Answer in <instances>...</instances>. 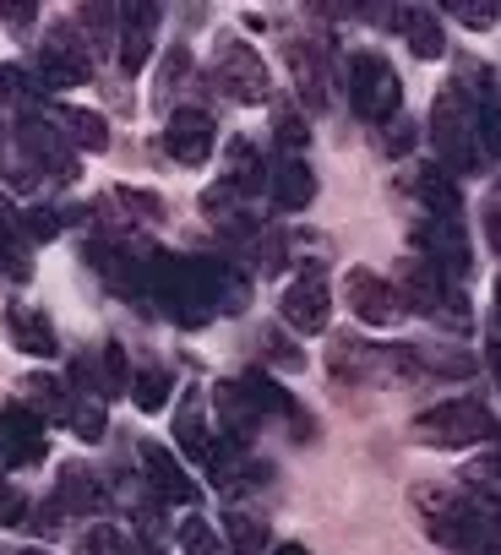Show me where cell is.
<instances>
[{"label":"cell","mask_w":501,"mask_h":555,"mask_svg":"<svg viewBox=\"0 0 501 555\" xmlns=\"http://www.w3.org/2000/svg\"><path fill=\"white\" fill-rule=\"evenodd\" d=\"M414 506L425 512V533L447 550H490L496 544V512L463 490H414Z\"/></svg>","instance_id":"cell-1"},{"label":"cell","mask_w":501,"mask_h":555,"mask_svg":"<svg viewBox=\"0 0 501 555\" xmlns=\"http://www.w3.org/2000/svg\"><path fill=\"white\" fill-rule=\"evenodd\" d=\"M431 142H436V158L447 164V175L479 169V120H474V104L458 88L436 93V104H431Z\"/></svg>","instance_id":"cell-2"},{"label":"cell","mask_w":501,"mask_h":555,"mask_svg":"<svg viewBox=\"0 0 501 555\" xmlns=\"http://www.w3.org/2000/svg\"><path fill=\"white\" fill-rule=\"evenodd\" d=\"M414 441L425 447H468V441H490L496 436V420L479 398H447L425 414H414Z\"/></svg>","instance_id":"cell-3"},{"label":"cell","mask_w":501,"mask_h":555,"mask_svg":"<svg viewBox=\"0 0 501 555\" xmlns=\"http://www.w3.org/2000/svg\"><path fill=\"white\" fill-rule=\"evenodd\" d=\"M349 104H355L365 120L393 126L398 109H403V82H398L393 61H382V55H371V50L355 55V61H349Z\"/></svg>","instance_id":"cell-4"},{"label":"cell","mask_w":501,"mask_h":555,"mask_svg":"<svg viewBox=\"0 0 501 555\" xmlns=\"http://www.w3.org/2000/svg\"><path fill=\"white\" fill-rule=\"evenodd\" d=\"M398 295H403V306H409V311H420V317H431V322L468 327V311H458V306H463V295L452 289V278H447V272H436V267H431V261H420V256L403 267Z\"/></svg>","instance_id":"cell-5"},{"label":"cell","mask_w":501,"mask_h":555,"mask_svg":"<svg viewBox=\"0 0 501 555\" xmlns=\"http://www.w3.org/2000/svg\"><path fill=\"white\" fill-rule=\"evenodd\" d=\"M213 82L234 99V104H268V66H262V55L251 50V44H240V39H229V44H218V61H213Z\"/></svg>","instance_id":"cell-6"},{"label":"cell","mask_w":501,"mask_h":555,"mask_svg":"<svg viewBox=\"0 0 501 555\" xmlns=\"http://www.w3.org/2000/svg\"><path fill=\"white\" fill-rule=\"evenodd\" d=\"M12 147H17V153H23V158H28L39 175L50 169V180H77V153H72V142H66V131H61L55 120L28 115Z\"/></svg>","instance_id":"cell-7"},{"label":"cell","mask_w":501,"mask_h":555,"mask_svg":"<svg viewBox=\"0 0 501 555\" xmlns=\"http://www.w3.org/2000/svg\"><path fill=\"white\" fill-rule=\"evenodd\" d=\"M44 452H50V436H44V420L28 403L0 409V463L7 468H34V463H44Z\"/></svg>","instance_id":"cell-8"},{"label":"cell","mask_w":501,"mask_h":555,"mask_svg":"<svg viewBox=\"0 0 501 555\" xmlns=\"http://www.w3.org/2000/svg\"><path fill=\"white\" fill-rule=\"evenodd\" d=\"M153 39H158V7L147 0H126L115 12V61L126 77H137L153 61Z\"/></svg>","instance_id":"cell-9"},{"label":"cell","mask_w":501,"mask_h":555,"mask_svg":"<svg viewBox=\"0 0 501 555\" xmlns=\"http://www.w3.org/2000/svg\"><path fill=\"white\" fill-rule=\"evenodd\" d=\"M344 295H349V311L365 322V327H398L403 322V295H398V284H387V278H376V272H365V267H355L349 278H344Z\"/></svg>","instance_id":"cell-10"},{"label":"cell","mask_w":501,"mask_h":555,"mask_svg":"<svg viewBox=\"0 0 501 555\" xmlns=\"http://www.w3.org/2000/svg\"><path fill=\"white\" fill-rule=\"evenodd\" d=\"M279 311H284V322H290L300 338L327 333V322H333V300H327V278H322V267H311V272L295 278V284L284 289V300H279Z\"/></svg>","instance_id":"cell-11"},{"label":"cell","mask_w":501,"mask_h":555,"mask_svg":"<svg viewBox=\"0 0 501 555\" xmlns=\"http://www.w3.org/2000/svg\"><path fill=\"white\" fill-rule=\"evenodd\" d=\"M414 245H420V261H431L436 272H447V278L468 272V234H463L458 218H420Z\"/></svg>","instance_id":"cell-12"},{"label":"cell","mask_w":501,"mask_h":555,"mask_svg":"<svg viewBox=\"0 0 501 555\" xmlns=\"http://www.w3.org/2000/svg\"><path fill=\"white\" fill-rule=\"evenodd\" d=\"M213 147H218L213 115H202V109H175V115L164 120V153H169L175 164L196 169V164L213 158Z\"/></svg>","instance_id":"cell-13"},{"label":"cell","mask_w":501,"mask_h":555,"mask_svg":"<svg viewBox=\"0 0 501 555\" xmlns=\"http://www.w3.org/2000/svg\"><path fill=\"white\" fill-rule=\"evenodd\" d=\"M34 72H39V88H44V93H61V88H77V82L93 72V55L72 39V28H55L50 44L39 50V66H34Z\"/></svg>","instance_id":"cell-14"},{"label":"cell","mask_w":501,"mask_h":555,"mask_svg":"<svg viewBox=\"0 0 501 555\" xmlns=\"http://www.w3.org/2000/svg\"><path fill=\"white\" fill-rule=\"evenodd\" d=\"M142 474H147V485H153L158 501H180V506L196 501V479L185 474V463H180L169 447L147 441V447H142Z\"/></svg>","instance_id":"cell-15"},{"label":"cell","mask_w":501,"mask_h":555,"mask_svg":"<svg viewBox=\"0 0 501 555\" xmlns=\"http://www.w3.org/2000/svg\"><path fill=\"white\" fill-rule=\"evenodd\" d=\"M268 191H273V202H279L284 212H306V207L317 202V175H311L306 158H279V164L268 169Z\"/></svg>","instance_id":"cell-16"},{"label":"cell","mask_w":501,"mask_h":555,"mask_svg":"<svg viewBox=\"0 0 501 555\" xmlns=\"http://www.w3.org/2000/svg\"><path fill=\"white\" fill-rule=\"evenodd\" d=\"M7 327H12V344H17L28 360H55V354H61V338H55V327H50L44 311L12 306V311H7Z\"/></svg>","instance_id":"cell-17"},{"label":"cell","mask_w":501,"mask_h":555,"mask_svg":"<svg viewBox=\"0 0 501 555\" xmlns=\"http://www.w3.org/2000/svg\"><path fill=\"white\" fill-rule=\"evenodd\" d=\"M387 365H393V354L376 349V344H360V338H338L333 354H327V371H333L338 382H365V376H376V371H387Z\"/></svg>","instance_id":"cell-18"},{"label":"cell","mask_w":501,"mask_h":555,"mask_svg":"<svg viewBox=\"0 0 501 555\" xmlns=\"http://www.w3.org/2000/svg\"><path fill=\"white\" fill-rule=\"evenodd\" d=\"M104 485H99V474L93 468H82V463H66L61 468V485H55V506L61 512H77V517H88V512H104Z\"/></svg>","instance_id":"cell-19"},{"label":"cell","mask_w":501,"mask_h":555,"mask_svg":"<svg viewBox=\"0 0 501 555\" xmlns=\"http://www.w3.org/2000/svg\"><path fill=\"white\" fill-rule=\"evenodd\" d=\"M393 23H398V34L409 39V50H414L420 61H441V55H447V34H441V17H436V12L409 7V12H398Z\"/></svg>","instance_id":"cell-20"},{"label":"cell","mask_w":501,"mask_h":555,"mask_svg":"<svg viewBox=\"0 0 501 555\" xmlns=\"http://www.w3.org/2000/svg\"><path fill=\"white\" fill-rule=\"evenodd\" d=\"M213 403H218V425L234 436V441H245L251 430L262 425V414H257V403H251V392L240 387V382H218V392H213Z\"/></svg>","instance_id":"cell-21"},{"label":"cell","mask_w":501,"mask_h":555,"mask_svg":"<svg viewBox=\"0 0 501 555\" xmlns=\"http://www.w3.org/2000/svg\"><path fill=\"white\" fill-rule=\"evenodd\" d=\"M202 409H207V398H202L196 387H191V398L175 409V447H180L185 457H196V463H207V447H213V430H207Z\"/></svg>","instance_id":"cell-22"},{"label":"cell","mask_w":501,"mask_h":555,"mask_svg":"<svg viewBox=\"0 0 501 555\" xmlns=\"http://www.w3.org/2000/svg\"><path fill=\"white\" fill-rule=\"evenodd\" d=\"M414 196L425 202L431 218H458V212H463V196H458V185H452V175H447L441 164H425V169L414 175Z\"/></svg>","instance_id":"cell-23"},{"label":"cell","mask_w":501,"mask_h":555,"mask_svg":"<svg viewBox=\"0 0 501 555\" xmlns=\"http://www.w3.org/2000/svg\"><path fill=\"white\" fill-rule=\"evenodd\" d=\"M17 392H23L17 403H28L39 420H66L72 414V387L61 376H23Z\"/></svg>","instance_id":"cell-24"},{"label":"cell","mask_w":501,"mask_h":555,"mask_svg":"<svg viewBox=\"0 0 501 555\" xmlns=\"http://www.w3.org/2000/svg\"><path fill=\"white\" fill-rule=\"evenodd\" d=\"M290 72H295V93L306 109L327 104V77H322V55L311 44H290Z\"/></svg>","instance_id":"cell-25"},{"label":"cell","mask_w":501,"mask_h":555,"mask_svg":"<svg viewBox=\"0 0 501 555\" xmlns=\"http://www.w3.org/2000/svg\"><path fill=\"white\" fill-rule=\"evenodd\" d=\"M55 126H66V142L72 147H88V153H104L110 147V120L99 109H61Z\"/></svg>","instance_id":"cell-26"},{"label":"cell","mask_w":501,"mask_h":555,"mask_svg":"<svg viewBox=\"0 0 501 555\" xmlns=\"http://www.w3.org/2000/svg\"><path fill=\"white\" fill-rule=\"evenodd\" d=\"M458 479H463V495H474V501H501V452L468 457Z\"/></svg>","instance_id":"cell-27"},{"label":"cell","mask_w":501,"mask_h":555,"mask_svg":"<svg viewBox=\"0 0 501 555\" xmlns=\"http://www.w3.org/2000/svg\"><path fill=\"white\" fill-rule=\"evenodd\" d=\"M223 539H229V555H262L268 550V522H257L251 512H229Z\"/></svg>","instance_id":"cell-28"},{"label":"cell","mask_w":501,"mask_h":555,"mask_svg":"<svg viewBox=\"0 0 501 555\" xmlns=\"http://www.w3.org/2000/svg\"><path fill=\"white\" fill-rule=\"evenodd\" d=\"M229 158H234V175H229V185L240 191V196H251V191H262L268 185V158L251 147V142H234L229 147Z\"/></svg>","instance_id":"cell-29"},{"label":"cell","mask_w":501,"mask_h":555,"mask_svg":"<svg viewBox=\"0 0 501 555\" xmlns=\"http://www.w3.org/2000/svg\"><path fill=\"white\" fill-rule=\"evenodd\" d=\"M175 539H180V550H185V555H229V544L218 539V528H213L207 517H185Z\"/></svg>","instance_id":"cell-30"},{"label":"cell","mask_w":501,"mask_h":555,"mask_svg":"<svg viewBox=\"0 0 501 555\" xmlns=\"http://www.w3.org/2000/svg\"><path fill=\"white\" fill-rule=\"evenodd\" d=\"M99 376H104V398H131V365H126V349L120 344H104L99 349Z\"/></svg>","instance_id":"cell-31"},{"label":"cell","mask_w":501,"mask_h":555,"mask_svg":"<svg viewBox=\"0 0 501 555\" xmlns=\"http://www.w3.org/2000/svg\"><path fill=\"white\" fill-rule=\"evenodd\" d=\"M169 392H175V382H169L164 371H142V376H131V398H137L142 414H158V409L169 403Z\"/></svg>","instance_id":"cell-32"},{"label":"cell","mask_w":501,"mask_h":555,"mask_svg":"<svg viewBox=\"0 0 501 555\" xmlns=\"http://www.w3.org/2000/svg\"><path fill=\"white\" fill-rule=\"evenodd\" d=\"M66 420H72V430H77L82 441H104V430H110L99 398H77V392H72V414H66Z\"/></svg>","instance_id":"cell-33"},{"label":"cell","mask_w":501,"mask_h":555,"mask_svg":"<svg viewBox=\"0 0 501 555\" xmlns=\"http://www.w3.org/2000/svg\"><path fill=\"white\" fill-rule=\"evenodd\" d=\"M77 555H126V539L115 522H88V533L77 539Z\"/></svg>","instance_id":"cell-34"},{"label":"cell","mask_w":501,"mask_h":555,"mask_svg":"<svg viewBox=\"0 0 501 555\" xmlns=\"http://www.w3.org/2000/svg\"><path fill=\"white\" fill-rule=\"evenodd\" d=\"M28 99V72L23 66H0V131H7V115Z\"/></svg>","instance_id":"cell-35"},{"label":"cell","mask_w":501,"mask_h":555,"mask_svg":"<svg viewBox=\"0 0 501 555\" xmlns=\"http://www.w3.org/2000/svg\"><path fill=\"white\" fill-rule=\"evenodd\" d=\"M447 17H458L463 28H474V34H485V28H496L501 23V12L496 7H474V0H447Z\"/></svg>","instance_id":"cell-36"},{"label":"cell","mask_w":501,"mask_h":555,"mask_svg":"<svg viewBox=\"0 0 501 555\" xmlns=\"http://www.w3.org/2000/svg\"><path fill=\"white\" fill-rule=\"evenodd\" d=\"M474 120H479V147L501 158V99H485V104L474 109Z\"/></svg>","instance_id":"cell-37"},{"label":"cell","mask_w":501,"mask_h":555,"mask_svg":"<svg viewBox=\"0 0 501 555\" xmlns=\"http://www.w3.org/2000/svg\"><path fill=\"white\" fill-rule=\"evenodd\" d=\"M234 202H240V191H234L229 180H218V185H207V191H202V212H207L213 223H218V218H229V207H234Z\"/></svg>","instance_id":"cell-38"},{"label":"cell","mask_w":501,"mask_h":555,"mask_svg":"<svg viewBox=\"0 0 501 555\" xmlns=\"http://www.w3.org/2000/svg\"><path fill=\"white\" fill-rule=\"evenodd\" d=\"M115 202H120L126 212H142V218H164V196H153V191H131V185H120V191H115Z\"/></svg>","instance_id":"cell-39"},{"label":"cell","mask_w":501,"mask_h":555,"mask_svg":"<svg viewBox=\"0 0 501 555\" xmlns=\"http://www.w3.org/2000/svg\"><path fill=\"white\" fill-rule=\"evenodd\" d=\"M23 229H28L34 240H55V234H61V212H55V207H34V212H23Z\"/></svg>","instance_id":"cell-40"},{"label":"cell","mask_w":501,"mask_h":555,"mask_svg":"<svg viewBox=\"0 0 501 555\" xmlns=\"http://www.w3.org/2000/svg\"><path fill=\"white\" fill-rule=\"evenodd\" d=\"M17 522H28V501H23V490L0 485V528H17Z\"/></svg>","instance_id":"cell-41"},{"label":"cell","mask_w":501,"mask_h":555,"mask_svg":"<svg viewBox=\"0 0 501 555\" xmlns=\"http://www.w3.org/2000/svg\"><path fill=\"white\" fill-rule=\"evenodd\" d=\"M414 137H420V131H414L409 120H393V131L382 137V147H387V153L398 158V153H409V147H414Z\"/></svg>","instance_id":"cell-42"},{"label":"cell","mask_w":501,"mask_h":555,"mask_svg":"<svg viewBox=\"0 0 501 555\" xmlns=\"http://www.w3.org/2000/svg\"><path fill=\"white\" fill-rule=\"evenodd\" d=\"M279 142H284V147H300V142H306V126H300V115H295V109H284V115H279Z\"/></svg>","instance_id":"cell-43"},{"label":"cell","mask_w":501,"mask_h":555,"mask_svg":"<svg viewBox=\"0 0 501 555\" xmlns=\"http://www.w3.org/2000/svg\"><path fill=\"white\" fill-rule=\"evenodd\" d=\"M485 240H490V250L501 256V202H490V207H485Z\"/></svg>","instance_id":"cell-44"},{"label":"cell","mask_w":501,"mask_h":555,"mask_svg":"<svg viewBox=\"0 0 501 555\" xmlns=\"http://www.w3.org/2000/svg\"><path fill=\"white\" fill-rule=\"evenodd\" d=\"M0 17H7V23H17V28H28V23H34V7H7Z\"/></svg>","instance_id":"cell-45"},{"label":"cell","mask_w":501,"mask_h":555,"mask_svg":"<svg viewBox=\"0 0 501 555\" xmlns=\"http://www.w3.org/2000/svg\"><path fill=\"white\" fill-rule=\"evenodd\" d=\"M485 360H490V365H496V376H501V333L485 344Z\"/></svg>","instance_id":"cell-46"},{"label":"cell","mask_w":501,"mask_h":555,"mask_svg":"<svg viewBox=\"0 0 501 555\" xmlns=\"http://www.w3.org/2000/svg\"><path fill=\"white\" fill-rule=\"evenodd\" d=\"M273 555H311V550H306V544H295V539H290V544H273Z\"/></svg>","instance_id":"cell-47"},{"label":"cell","mask_w":501,"mask_h":555,"mask_svg":"<svg viewBox=\"0 0 501 555\" xmlns=\"http://www.w3.org/2000/svg\"><path fill=\"white\" fill-rule=\"evenodd\" d=\"M496 322H501V284H496Z\"/></svg>","instance_id":"cell-48"},{"label":"cell","mask_w":501,"mask_h":555,"mask_svg":"<svg viewBox=\"0 0 501 555\" xmlns=\"http://www.w3.org/2000/svg\"><path fill=\"white\" fill-rule=\"evenodd\" d=\"M126 555H147V550H137V544H126Z\"/></svg>","instance_id":"cell-49"}]
</instances>
